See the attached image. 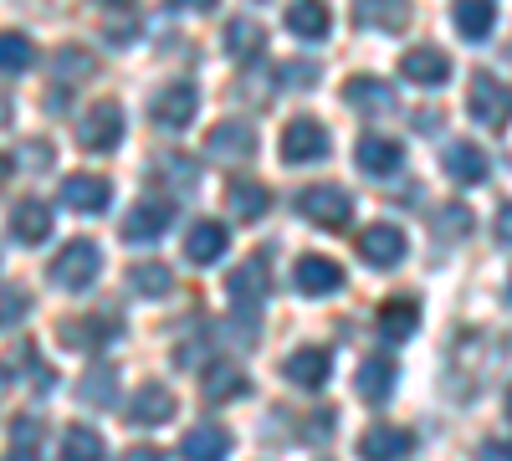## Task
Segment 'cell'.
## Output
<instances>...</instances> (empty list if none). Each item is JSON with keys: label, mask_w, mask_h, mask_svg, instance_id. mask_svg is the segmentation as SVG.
I'll use <instances>...</instances> for the list:
<instances>
[{"label": "cell", "mask_w": 512, "mask_h": 461, "mask_svg": "<svg viewBox=\"0 0 512 461\" xmlns=\"http://www.w3.org/2000/svg\"><path fill=\"white\" fill-rule=\"evenodd\" d=\"M11 123V98H0V129Z\"/></svg>", "instance_id": "cell-49"}, {"label": "cell", "mask_w": 512, "mask_h": 461, "mask_svg": "<svg viewBox=\"0 0 512 461\" xmlns=\"http://www.w3.org/2000/svg\"><path fill=\"white\" fill-rule=\"evenodd\" d=\"M400 72H405L410 82H420V88H441V82L451 77V62H446V52H436V47H410V52L400 57Z\"/></svg>", "instance_id": "cell-19"}, {"label": "cell", "mask_w": 512, "mask_h": 461, "mask_svg": "<svg viewBox=\"0 0 512 461\" xmlns=\"http://www.w3.org/2000/svg\"><path fill=\"white\" fill-rule=\"evenodd\" d=\"M11 231H16L21 246H41V241L52 236V205H47V200H36V195L21 200L16 211H11Z\"/></svg>", "instance_id": "cell-18"}, {"label": "cell", "mask_w": 512, "mask_h": 461, "mask_svg": "<svg viewBox=\"0 0 512 461\" xmlns=\"http://www.w3.org/2000/svg\"><path fill=\"white\" fill-rule=\"evenodd\" d=\"M180 451H185V461H226L231 456V436L221 426H195Z\"/></svg>", "instance_id": "cell-29"}, {"label": "cell", "mask_w": 512, "mask_h": 461, "mask_svg": "<svg viewBox=\"0 0 512 461\" xmlns=\"http://www.w3.org/2000/svg\"><path fill=\"white\" fill-rule=\"evenodd\" d=\"M169 282H175V277H169L164 262H139V267H128V287L144 292V298H164Z\"/></svg>", "instance_id": "cell-33"}, {"label": "cell", "mask_w": 512, "mask_h": 461, "mask_svg": "<svg viewBox=\"0 0 512 461\" xmlns=\"http://www.w3.org/2000/svg\"><path fill=\"white\" fill-rule=\"evenodd\" d=\"M267 272H262V262H246V267H236L231 277H226V292H231V303L236 308H246V313H256L262 308V298H267Z\"/></svg>", "instance_id": "cell-23"}, {"label": "cell", "mask_w": 512, "mask_h": 461, "mask_svg": "<svg viewBox=\"0 0 512 461\" xmlns=\"http://www.w3.org/2000/svg\"><path fill=\"white\" fill-rule=\"evenodd\" d=\"M374 328L384 344H405L410 333L420 328V303L415 298H384L379 313H374Z\"/></svg>", "instance_id": "cell-10"}, {"label": "cell", "mask_w": 512, "mask_h": 461, "mask_svg": "<svg viewBox=\"0 0 512 461\" xmlns=\"http://www.w3.org/2000/svg\"><path fill=\"white\" fill-rule=\"evenodd\" d=\"M82 400L88 405H113V369H88L82 374Z\"/></svg>", "instance_id": "cell-36"}, {"label": "cell", "mask_w": 512, "mask_h": 461, "mask_svg": "<svg viewBox=\"0 0 512 461\" xmlns=\"http://www.w3.org/2000/svg\"><path fill=\"white\" fill-rule=\"evenodd\" d=\"M0 385H6V369H0Z\"/></svg>", "instance_id": "cell-52"}, {"label": "cell", "mask_w": 512, "mask_h": 461, "mask_svg": "<svg viewBox=\"0 0 512 461\" xmlns=\"http://www.w3.org/2000/svg\"><path fill=\"white\" fill-rule=\"evenodd\" d=\"M328 129L318 118H292L287 129H282V164H313L328 154Z\"/></svg>", "instance_id": "cell-5"}, {"label": "cell", "mask_w": 512, "mask_h": 461, "mask_svg": "<svg viewBox=\"0 0 512 461\" xmlns=\"http://www.w3.org/2000/svg\"><path fill=\"white\" fill-rule=\"evenodd\" d=\"M6 180H11V159L0 154V190H6Z\"/></svg>", "instance_id": "cell-48"}, {"label": "cell", "mask_w": 512, "mask_h": 461, "mask_svg": "<svg viewBox=\"0 0 512 461\" xmlns=\"http://www.w3.org/2000/svg\"><path fill=\"white\" fill-rule=\"evenodd\" d=\"M0 461H41L31 446H16V451H6V456H0Z\"/></svg>", "instance_id": "cell-46"}, {"label": "cell", "mask_w": 512, "mask_h": 461, "mask_svg": "<svg viewBox=\"0 0 512 461\" xmlns=\"http://www.w3.org/2000/svg\"><path fill=\"white\" fill-rule=\"evenodd\" d=\"M226 205H231L236 221H262L272 195H267V185H256V180H231L226 185Z\"/></svg>", "instance_id": "cell-26"}, {"label": "cell", "mask_w": 512, "mask_h": 461, "mask_svg": "<svg viewBox=\"0 0 512 461\" xmlns=\"http://www.w3.org/2000/svg\"><path fill=\"white\" fill-rule=\"evenodd\" d=\"M26 308H31V298L21 287H0V328H16L26 318Z\"/></svg>", "instance_id": "cell-38"}, {"label": "cell", "mask_w": 512, "mask_h": 461, "mask_svg": "<svg viewBox=\"0 0 512 461\" xmlns=\"http://www.w3.org/2000/svg\"><path fill=\"white\" fill-rule=\"evenodd\" d=\"M77 139H82V149H93V154H108L118 139H123V108L118 103H93V108H82V118H77Z\"/></svg>", "instance_id": "cell-4"}, {"label": "cell", "mask_w": 512, "mask_h": 461, "mask_svg": "<svg viewBox=\"0 0 512 461\" xmlns=\"http://www.w3.org/2000/svg\"><path fill=\"white\" fill-rule=\"evenodd\" d=\"M180 11H216V0H175Z\"/></svg>", "instance_id": "cell-47"}, {"label": "cell", "mask_w": 512, "mask_h": 461, "mask_svg": "<svg viewBox=\"0 0 512 461\" xmlns=\"http://www.w3.org/2000/svg\"><path fill=\"white\" fill-rule=\"evenodd\" d=\"M405 451H415V436L410 431H395V426H369L364 441H359V456L364 461H400Z\"/></svg>", "instance_id": "cell-22"}, {"label": "cell", "mask_w": 512, "mask_h": 461, "mask_svg": "<svg viewBox=\"0 0 512 461\" xmlns=\"http://www.w3.org/2000/svg\"><path fill=\"white\" fill-rule=\"evenodd\" d=\"M492 26H497V6H492V0H456V31L466 41L492 36Z\"/></svg>", "instance_id": "cell-30"}, {"label": "cell", "mask_w": 512, "mask_h": 461, "mask_svg": "<svg viewBox=\"0 0 512 461\" xmlns=\"http://www.w3.org/2000/svg\"><path fill=\"white\" fill-rule=\"evenodd\" d=\"M297 211H303L313 226L338 231V226H349L354 200H349V190H344V185H308V190H297Z\"/></svg>", "instance_id": "cell-3"}, {"label": "cell", "mask_w": 512, "mask_h": 461, "mask_svg": "<svg viewBox=\"0 0 512 461\" xmlns=\"http://www.w3.org/2000/svg\"><path fill=\"white\" fill-rule=\"evenodd\" d=\"M57 77H62V82L93 77V57H88V52H77V47H62V52H57Z\"/></svg>", "instance_id": "cell-37"}, {"label": "cell", "mask_w": 512, "mask_h": 461, "mask_svg": "<svg viewBox=\"0 0 512 461\" xmlns=\"http://www.w3.org/2000/svg\"><path fill=\"white\" fill-rule=\"evenodd\" d=\"M507 298H512V282H507Z\"/></svg>", "instance_id": "cell-53"}, {"label": "cell", "mask_w": 512, "mask_h": 461, "mask_svg": "<svg viewBox=\"0 0 512 461\" xmlns=\"http://www.w3.org/2000/svg\"><path fill=\"white\" fill-rule=\"evenodd\" d=\"M154 175H159V180H175V195H190V190H195V164L180 159V154H164V159L154 164Z\"/></svg>", "instance_id": "cell-35"}, {"label": "cell", "mask_w": 512, "mask_h": 461, "mask_svg": "<svg viewBox=\"0 0 512 461\" xmlns=\"http://www.w3.org/2000/svg\"><path fill=\"white\" fill-rule=\"evenodd\" d=\"M11 436H16V446H31V451H36L41 421H36V415H16V421H11Z\"/></svg>", "instance_id": "cell-41"}, {"label": "cell", "mask_w": 512, "mask_h": 461, "mask_svg": "<svg viewBox=\"0 0 512 461\" xmlns=\"http://www.w3.org/2000/svg\"><path fill=\"white\" fill-rule=\"evenodd\" d=\"M395 359L390 354H369L364 364H359V395L369 400V405H384V400H390L395 395Z\"/></svg>", "instance_id": "cell-20"}, {"label": "cell", "mask_w": 512, "mask_h": 461, "mask_svg": "<svg viewBox=\"0 0 512 461\" xmlns=\"http://www.w3.org/2000/svg\"><path fill=\"white\" fill-rule=\"evenodd\" d=\"M497 236L512 246V205H502V211H497Z\"/></svg>", "instance_id": "cell-44"}, {"label": "cell", "mask_w": 512, "mask_h": 461, "mask_svg": "<svg viewBox=\"0 0 512 461\" xmlns=\"http://www.w3.org/2000/svg\"><path fill=\"white\" fill-rule=\"evenodd\" d=\"M226 52H231V62H256V57H262L267 52V31L262 26H256V21H231L226 26Z\"/></svg>", "instance_id": "cell-28"}, {"label": "cell", "mask_w": 512, "mask_h": 461, "mask_svg": "<svg viewBox=\"0 0 512 461\" xmlns=\"http://www.w3.org/2000/svg\"><path fill=\"white\" fill-rule=\"evenodd\" d=\"M26 154H21V164L26 170H52V144H21Z\"/></svg>", "instance_id": "cell-42"}, {"label": "cell", "mask_w": 512, "mask_h": 461, "mask_svg": "<svg viewBox=\"0 0 512 461\" xmlns=\"http://www.w3.org/2000/svg\"><path fill=\"white\" fill-rule=\"evenodd\" d=\"M108 200H113V190H108L103 175H67L62 180V205L77 216H103Z\"/></svg>", "instance_id": "cell-7"}, {"label": "cell", "mask_w": 512, "mask_h": 461, "mask_svg": "<svg viewBox=\"0 0 512 461\" xmlns=\"http://www.w3.org/2000/svg\"><path fill=\"white\" fill-rule=\"evenodd\" d=\"M277 77H282V88H313V82H318V67H313V62H287Z\"/></svg>", "instance_id": "cell-40"}, {"label": "cell", "mask_w": 512, "mask_h": 461, "mask_svg": "<svg viewBox=\"0 0 512 461\" xmlns=\"http://www.w3.org/2000/svg\"><path fill=\"white\" fill-rule=\"evenodd\" d=\"M98 272H103V251H98V241H82V236L67 241V246L57 251V262H52V282L67 287V292L93 287Z\"/></svg>", "instance_id": "cell-2"}, {"label": "cell", "mask_w": 512, "mask_h": 461, "mask_svg": "<svg viewBox=\"0 0 512 461\" xmlns=\"http://www.w3.org/2000/svg\"><path fill=\"white\" fill-rule=\"evenodd\" d=\"M292 287H297V292H308V298H328V292L344 287V267L328 262V257H297Z\"/></svg>", "instance_id": "cell-12"}, {"label": "cell", "mask_w": 512, "mask_h": 461, "mask_svg": "<svg viewBox=\"0 0 512 461\" xmlns=\"http://www.w3.org/2000/svg\"><path fill=\"white\" fill-rule=\"evenodd\" d=\"M477 461H512V441H487L477 451Z\"/></svg>", "instance_id": "cell-43"}, {"label": "cell", "mask_w": 512, "mask_h": 461, "mask_svg": "<svg viewBox=\"0 0 512 461\" xmlns=\"http://www.w3.org/2000/svg\"><path fill=\"white\" fill-rule=\"evenodd\" d=\"M507 415H512V390H507Z\"/></svg>", "instance_id": "cell-50"}, {"label": "cell", "mask_w": 512, "mask_h": 461, "mask_svg": "<svg viewBox=\"0 0 512 461\" xmlns=\"http://www.w3.org/2000/svg\"><path fill=\"white\" fill-rule=\"evenodd\" d=\"M328 26H333V16H328L323 0H292L287 6V31H297L303 41H323Z\"/></svg>", "instance_id": "cell-27"}, {"label": "cell", "mask_w": 512, "mask_h": 461, "mask_svg": "<svg viewBox=\"0 0 512 461\" xmlns=\"http://www.w3.org/2000/svg\"><path fill=\"white\" fill-rule=\"evenodd\" d=\"M108 333H113L108 318H93V323H62V344H72V349H98Z\"/></svg>", "instance_id": "cell-34"}, {"label": "cell", "mask_w": 512, "mask_h": 461, "mask_svg": "<svg viewBox=\"0 0 512 461\" xmlns=\"http://www.w3.org/2000/svg\"><path fill=\"white\" fill-rule=\"evenodd\" d=\"M344 98L359 113H395V88H390V82H379V77H349Z\"/></svg>", "instance_id": "cell-24"}, {"label": "cell", "mask_w": 512, "mask_h": 461, "mask_svg": "<svg viewBox=\"0 0 512 461\" xmlns=\"http://www.w3.org/2000/svg\"><path fill=\"white\" fill-rule=\"evenodd\" d=\"M195 108H200L195 82H169V88L154 98V123H164V129H185V123L195 118Z\"/></svg>", "instance_id": "cell-13"}, {"label": "cell", "mask_w": 512, "mask_h": 461, "mask_svg": "<svg viewBox=\"0 0 512 461\" xmlns=\"http://www.w3.org/2000/svg\"><path fill=\"white\" fill-rule=\"evenodd\" d=\"M62 461H103V436L93 426H72L62 436Z\"/></svg>", "instance_id": "cell-32"}, {"label": "cell", "mask_w": 512, "mask_h": 461, "mask_svg": "<svg viewBox=\"0 0 512 461\" xmlns=\"http://www.w3.org/2000/svg\"><path fill=\"white\" fill-rule=\"evenodd\" d=\"M354 21L374 31H405L410 26V0H354Z\"/></svg>", "instance_id": "cell-21"}, {"label": "cell", "mask_w": 512, "mask_h": 461, "mask_svg": "<svg viewBox=\"0 0 512 461\" xmlns=\"http://www.w3.org/2000/svg\"><path fill=\"white\" fill-rule=\"evenodd\" d=\"M436 226H441V236H466L472 231V211H466V205H446L436 216Z\"/></svg>", "instance_id": "cell-39"}, {"label": "cell", "mask_w": 512, "mask_h": 461, "mask_svg": "<svg viewBox=\"0 0 512 461\" xmlns=\"http://www.w3.org/2000/svg\"><path fill=\"white\" fill-rule=\"evenodd\" d=\"M169 226H175V205L169 200H139L134 211L123 216V236L128 241H159Z\"/></svg>", "instance_id": "cell-8"}, {"label": "cell", "mask_w": 512, "mask_h": 461, "mask_svg": "<svg viewBox=\"0 0 512 461\" xmlns=\"http://www.w3.org/2000/svg\"><path fill=\"white\" fill-rule=\"evenodd\" d=\"M405 164V149L395 139H384V134H364L359 139V170L364 175H395Z\"/></svg>", "instance_id": "cell-25"}, {"label": "cell", "mask_w": 512, "mask_h": 461, "mask_svg": "<svg viewBox=\"0 0 512 461\" xmlns=\"http://www.w3.org/2000/svg\"><path fill=\"white\" fill-rule=\"evenodd\" d=\"M466 108H472V118L482 123V129L502 134L507 123H512V88H507L502 77H492V72H477L472 77V93H466Z\"/></svg>", "instance_id": "cell-1"}, {"label": "cell", "mask_w": 512, "mask_h": 461, "mask_svg": "<svg viewBox=\"0 0 512 461\" xmlns=\"http://www.w3.org/2000/svg\"><path fill=\"white\" fill-rule=\"evenodd\" d=\"M359 257H364L369 267H395V262L405 257V231L390 226V221L359 231Z\"/></svg>", "instance_id": "cell-11"}, {"label": "cell", "mask_w": 512, "mask_h": 461, "mask_svg": "<svg viewBox=\"0 0 512 461\" xmlns=\"http://www.w3.org/2000/svg\"><path fill=\"white\" fill-rule=\"evenodd\" d=\"M205 154H210V159H221V164L251 159V154H256V129H251V123H241V118L216 123V129L205 134Z\"/></svg>", "instance_id": "cell-6"}, {"label": "cell", "mask_w": 512, "mask_h": 461, "mask_svg": "<svg viewBox=\"0 0 512 461\" xmlns=\"http://www.w3.org/2000/svg\"><path fill=\"white\" fill-rule=\"evenodd\" d=\"M36 67V47H31V36L21 31H0V72H31Z\"/></svg>", "instance_id": "cell-31"}, {"label": "cell", "mask_w": 512, "mask_h": 461, "mask_svg": "<svg viewBox=\"0 0 512 461\" xmlns=\"http://www.w3.org/2000/svg\"><path fill=\"white\" fill-rule=\"evenodd\" d=\"M123 415H128V426L149 431V426H164L169 415H175V400H169V390H164V385H139L134 395H128Z\"/></svg>", "instance_id": "cell-9"}, {"label": "cell", "mask_w": 512, "mask_h": 461, "mask_svg": "<svg viewBox=\"0 0 512 461\" xmlns=\"http://www.w3.org/2000/svg\"><path fill=\"white\" fill-rule=\"evenodd\" d=\"M108 6H128V0H108Z\"/></svg>", "instance_id": "cell-51"}, {"label": "cell", "mask_w": 512, "mask_h": 461, "mask_svg": "<svg viewBox=\"0 0 512 461\" xmlns=\"http://www.w3.org/2000/svg\"><path fill=\"white\" fill-rule=\"evenodd\" d=\"M282 374L292 385H303V390H318V385H328V374H333V354L328 349H297V354H287V364H282Z\"/></svg>", "instance_id": "cell-15"}, {"label": "cell", "mask_w": 512, "mask_h": 461, "mask_svg": "<svg viewBox=\"0 0 512 461\" xmlns=\"http://www.w3.org/2000/svg\"><path fill=\"white\" fill-rule=\"evenodd\" d=\"M441 170L461 185H477V180H487V154L472 139H451L446 154H441Z\"/></svg>", "instance_id": "cell-16"}, {"label": "cell", "mask_w": 512, "mask_h": 461, "mask_svg": "<svg viewBox=\"0 0 512 461\" xmlns=\"http://www.w3.org/2000/svg\"><path fill=\"white\" fill-rule=\"evenodd\" d=\"M200 390H205V400H236V395H246L251 390V380H246V369L241 364H231V359H216V364H205V374H200Z\"/></svg>", "instance_id": "cell-17"}, {"label": "cell", "mask_w": 512, "mask_h": 461, "mask_svg": "<svg viewBox=\"0 0 512 461\" xmlns=\"http://www.w3.org/2000/svg\"><path fill=\"white\" fill-rule=\"evenodd\" d=\"M123 461H164L154 446H134V451H123Z\"/></svg>", "instance_id": "cell-45"}, {"label": "cell", "mask_w": 512, "mask_h": 461, "mask_svg": "<svg viewBox=\"0 0 512 461\" xmlns=\"http://www.w3.org/2000/svg\"><path fill=\"white\" fill-rule=\"evenodd\" d=\"M226 246H231V231H226L221 221H195V226L185 231V257H190L195 267L221 262V257H226Z\"/></svg>", "instance_id": "cell-14"}]
</instances>
